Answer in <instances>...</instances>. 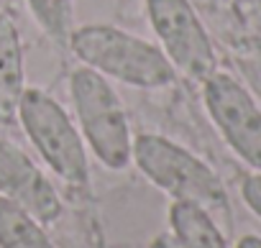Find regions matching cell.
<instances>
[{
  "label": "cell",
  "mask_w": 261,
  "mask_h": 248,
  "mask_svg": "<svg viewBox=\"0 0 261 248\" xmlns=\"http://www.w3.org/2000/svg\"><path fill=\"white\" fill-rule=\"evenodd\" d=\"M0 3H3V0H0Z\"/></svg>",
  "instance_id": "cell-16"
},
{
  "label": "cell",
  "mask_w": 261,
  "mask_h": 248,
  "mask_svg": "<svg viewBox=\"0 0 261 248\" xmlns=\"http://www.w3.org/2000/svg\"><path fill=\"white\" fill-rule=\"evenodd\" d=\"M241 192H243L246 205L261 217V174H251V177L243 182Z\"/></svg>",
  "instance_id": "cell-13"
},
{
  "label": "cell",
  "mask_w": 261,
  "mask_h": 248,
  "mask_svg": "<svg viewBox=\"0 0 261 248\" xmlns=\"http://www.w3.org/2000/svg\"><path fill=\"white\" fill-rule=\"evenodd\" d=\"M149 248H179V245H177V240H174L172 235H164V233H162V235H156V238L151 240Z\"/></svg>",
  "instance_id": "cell-14"
},
{
  "label": "cell",
  "mask_w": 261,
  "mask_h": 248,
  "mask_svg": "<svg viewBox=\"0 0 261 248\" xmlns=\"http://www.w3.org/2000/svg\"><path fill=\"white\" fill-rule=\"evenodd\" d=\"M130 159L156 187H162L174 200L202 207L215 223L230 220V205L223 182L187 149L164 136L144 133L134 141Z\"/></svg>",
  "instance_id": "cell-2"
},
{
  "label": "cell",
  "mask_w": 261,
  "mask_h": 248,
  "mask_svg": "<svg viewBox=\"0 0 261 248\" xmlns=\"http://www.w3.org/2000/svg\"><path fill=\"white\" fill-rule=\"evenodd\" d=\"M69 92L80 128L95 156L113 172L125 169L130 161L134 141H130L123 102L115 95V90L108 85V79L100 72L80 67L72 72Z\"/></svg>",
  "instance_id": "cell-3"
},
{
  "label": "cell",
  "mask_w": 261,
  "mask_h": 248,
  "mask_svg": "<svg viewBox=\"0 0 261 248\" xmlns=\"http://www.w3.org/2000/svg\"><path fill=\"white\" fill-rule=\"evenodd\" d=\"M205 105L228 146L253 169H261V110L230 74L213 72L205 82Z\"/></svg>",
  "instance_id": "cell-6"
},
{
  "label": "cell",
  "mask_w": 261,
  "mask_h": 248,
  "mask_svg": "<svg viewBox=\"0 0 261 248\" xmlns=\"http://www.w3.org/2000/svg\"><path fill=\"white\" fill-rule=\"evenodd\" d=\"M0 248H54L41 223L0 195Z\"/></svg>",
  "instance_id": "cell-10"
},
{
  "label": "cell",
  "mask_w": 261,
  "mask_h": 248,
  "mask_svg": "<svg viewBox=\"0 0 261 248\" xmlns=\"http://www.w3.org/2000/svg\"><path fill=\"white\" fill-rule=\"evenodd\" d=\"M169 223L179 248H228L218 223L192 202L174 200L169 210Z\"/></svg>",
  "instance_id": "cell-9"
},
{
  "label": "cell",
  "mask_w": 261,
  "mask_h": 248,
  "mask_svg": "<svg viewBox=\"0 0 261 248\" xmlns=\"http://www.w3.org/2000/svg\"><path fill=\"white\" fill-rule=\"evenodd\" d=\"M26 90L23 49L16 23L8 13H0V123L18 115V102Z\"/></svg>",
  "instance_id": "cell-8"
},
{
  "label": "cell",
  "mask_w": 261,
  "mask_h": 248,
  "mask_svg": "<svg viewBox=\"0 0 261 248\" xmlns=\"http://www.w3.org/2000/svg\"><path fill=\"white\" fill-rule=\"evenodd\" d=\"M31 13L39 26L62 46H69L72 39V0H29Z\"/></svg>",
  "instance_id": "cell-11"
},
{
  "label": "cell",
  "mask_w": 261,
  "mask_h": 248,
  "mask_svg": "<svg viewBox=\"0 0 261 248\" xmlns=\"http://www.w3.org/2000/svg\"><path fill=\"white\" fill-rule=\"evenodd\" d=\"M236 248H261V238L258 235H243Z\"/></svg>",
  "instance_id": "cell-15"
},
{
  "label": "cell",
  "mask_w": 261,
  "mask_h": 248,
  "mask_svg": "<svg viewBox=\"0 0 261 248\" xmlns=\"http://www.w3.org/2000/svg\"><path fill=\"white\" fill-rule=\"evenodd\" d=\"M0 195L21 205L39 223H54L62 202L51 182L29 159V154L0 139Z\"/></svg>",
  "instance_id": "cell-7"
},
{
  "label": "cell",
  "mask_w": 261,
  "mask_h": 248,
  "mask_svg": "<svg viewBox=\"0 0 261 248\" xmlns=\"http://www.w3.org/2000/svg\"><path fill=\"white\" fill-rule=\"evenodd\" d=\"M149 21L174 69L205 82L215 72V51L190 0H146Z\"/></svg>",
  "instance_id": "cell-5"
},
{
  "label": "cell",
  "mask_w": 261,
  "mask_h": 248,
  "mask_svg": "<svg viewBox=\"0 0 261 248\" xmlns=\"http://www.w3.org/2000/svg\"><path fill=\"white\" fill-rule=\"evenodd\" d=\"M233 8L248 39L261 49V0H233Z\"/></svg>",
  "instance_id": "cell-12"
},
{
  "label": "cell",
  "mask_w": 261,
  "mask_h": 248,
  "mask_svg": "<svg viewBox=\"0 0 261 248\" xmlns=\"http://www.w3.org/2000/svg\"><path fill=\"white\" fill-rule=\"evenodd\" d=\"M69 46L85 67L130 87L156 90L177 77V69L159 46L115 26H82L72 31Z\"/></svg>",
  "instance_id": "cell-1"
},
{
  "label": "cell",
  "mask_w": 261,
  "mask_h": 248,
  "mask_svg": "<svg viewBox=\"0 0 261 248\" xmlns=\"http://www.w3.org/2000/svg\"><path fill=\"white\" fill-rule=\"evenodd\" d=\"M18 118L26 136L39 149L41 159L72 187L87 184V156L80 131L67 110L41 90H23L18 102Z\"/></svg>",
  "instance_id": "cell-4"
}]
</instances>
